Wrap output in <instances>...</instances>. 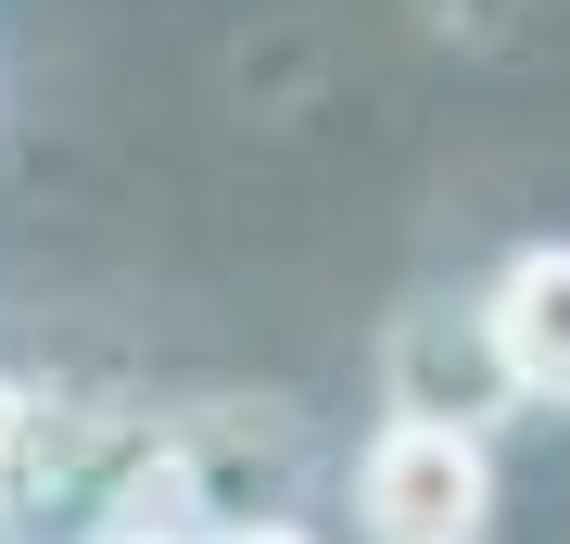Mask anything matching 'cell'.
<instances>
[{
    "label": "cell",
    "instance_id": "3957f363",
    "mask_svg": "<svg viewBox=\"0 0 570 544\" xmlns=\"http://www.w3.org/2000/svg\"><path fill=\"white\" fill-rule=\"evenodd\" d=\"M494 367H508L520 405H570V241H520L482 291Z\"/></svg>",
    "mask_w": 570,
    "mask_h": 544
},
{
    "label": "cell",
    "instance_id": "6da1fadb",
    "mask_svg": "<svg viewBox=\"0 0 570 544\" xmlns=\"http://www.w3.org/2000/svg\"><path fill=\"white\" fill-rule=\"evenodd\" d=\"M355 532L367 544H494V444L431 431V418H381L355 456Z\"/></svg>",
    "mask_w": 570,
    "mask_h": 544
},
{
    "label": "cell",
    "instance_id": "5b68a950",
    "mask_svg": "<svg viewBox=\"0 0 570 544\" xmlns=\"http://www.w3.org/2000/svg\"><path fill=\"white\" fill-rule=\"evenodd\" d=\"M115 544H190V532H165V520H127V532H115Z\"/></svg>",
    "mask_w": 570,
    "mask_h": 544
},
{
    "label": "cell",
    "instance_id": "277c9868",
    "mask_svg": "<svg viewBox=\"0 0 570 544\" xmlns=\"http://www.w3.org/2000/svg\"><path fill=\"white\" fill-rule=\"evenodd\" d=\"M228 544H317V532H292V520H242Z\"/></svg>",
    "mask_w": 570,
    "mask_h": 544
},
{
    "label": "cell",
    "instance_id": "7a4b0ae2",
    "mask_svg": "<svg viewBox=\"0 0 570 544\" xmlns=\"http://www.w3.org/2000/svg\"><path fill=\"white\" fill-rule=\"evenodd\" d=\"M508 367H494V329H482V304L469 317H406L393 329V418H431V431H482V418H508Z\"/></svg>",
    "mask_w": 570,
    "mask_h": 544
}]
</instances>
